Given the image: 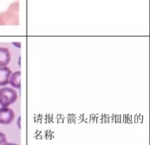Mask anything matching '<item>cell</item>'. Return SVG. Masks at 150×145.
I'll list each match as a JSON object with an SVG mask.
<instances>
[{
  "label": "cell",
  "instance_id": "6da1fadb",
  "mask_svg": "<svg viewBox=\"0 0 150 145\" xmlns=\"http://www.w3.org/2000/svg\"><path fill=\"white\" fill-rule=\"evenodd\" d=\"M18 2H13L9 6L6 12L0 13V24L18 23Z\"/></svg>",
  "mask_w": 150,
  "mask_h": 145
},
{
  "label": "cell",
  "instance_id": "7a4b0ae2",
  "mask_svg": "<svg viewBox=\"0 0 150 145\" xmlns=\"http://www.w3.org/2000/svg\"><path fill=\"white\" fill-rule=\"evenodd\" d=\"M18 99L16 91L10 87L0 88V105L2 107H8L14 103Z\"/></svg>",
  "mask_w": 150,
  "mask_h": 145
},
{
  "label": "cell",
  "instance_id": "3957f363",
  "mask_svg": "<svg viewBox=\"0 0 150 145\" xmlns=\"http://www.w3.org/2000/svg\"><path fill=\"white\" fill-rule=\"evenodd\" d=\"M15 113L11 108L8 107L0 108V124H9L13 122Z\"/></svg>",
  "mask_w": 150,
  "mask_h": 145
},
{
  "label": "cell",
  "instance_id": "277c9868",
  "mask_svg": "<svg viewBox=\"0 0 150 145\" xmlns=\"http://www.w3.org/2000/svg\"><path fill=\"white\" fill-rule=\"evenodd\" d=\"M11 61V53L6 47H0V67H4Z\"/></svg>",
  "mask_w": 150,
  "mask_h": 145
},
{
  "label": "cell",
  "instance_id": "5b68a950",
  "mask_svg": "<svg viewBox=\"0 0 150 145\" xmlns=\"http://www.w3.org/2000/svg\"><path fill=\"white\" fill-rule=\"evenodd\" d=\"M11 70L7 66L0 67V86H6L9 83Z\"/></svg>",
  "mask_w": 150,
  "mask_h": 145
},
{
  "label": "cell",
  "instance_id": "8992f818",
  "mask_svg": "<svg viewBox=\"0 0 150 145\" xmlns=\"http://www.w3.org/2000/svg\"><path fill=\"white\" fill-rule=\"evenodd\" d=\"M21 71H17L12 73L10 76L9 83L11 85V86L17 89H19L21 88Z\"/></svg>",
  "mask_w": 150,
  "mask_h": 145
},
{
  "label": "cell",
  "instance_id": "52a82bcc",
  "mask_svg": "<svg viewBox=\"0 0 150 145\" xmlns=\"http://www.w3.org/2000/svg\"><path fill=\"white\" fill-rule=\"evenodd\" d=\"M6 142V137L4 133L0 132V145Z\"/></svg>",
  "mask_w": 150,
  "mask_h": 145
},
{
  "label": "cell",
  "instance_id": "ba28073f",
  "mask_svg": "<svg viewBox=\"0 0 150 145\" xmlns=\"http://www.w3.org/2000/svg\"><path fill=\"white\" fill-rule=\"evenodd\" d=\"M1 145H18L17 144H15V143H9V142H5L4 144Z\"/></svg>",
  "mask_w": 150,
  "mask_h": 145
}]
</instances>
